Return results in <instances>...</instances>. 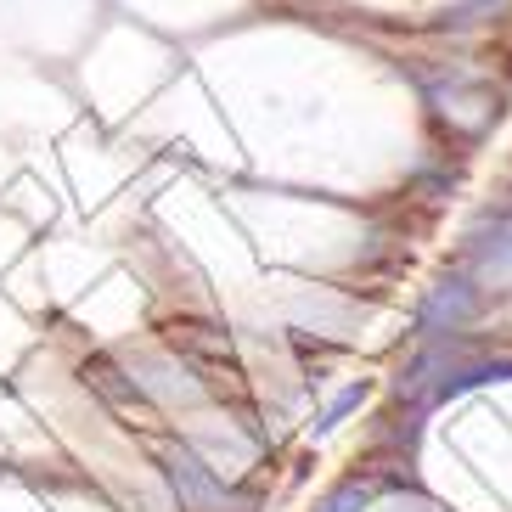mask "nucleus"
<instances>
[{
    "mask_svg": "<svg viewBox=\"0 0 512 512\" xmlns=\"http://www.w3.org/2000/svg\"><path fill=\"white\" fill-rule=\"evenodd\" d=\"M164 473L175 484V496H181V512H248V501L231 496L226 484L214 479V467L197 462L186 445H169L164 451Z\"/></svg>",
    "mask_w": 512,
    "mask_h": 512,
    "instance_id": "obj_1",
    "label": "nucleus"
},
{
    "mask_svg": "<svg viewBox=\"0 0 512 512\" xmlns=\"http://www.w3.org/2000/svg\"><path fill=\"white\" fill-rule=\"evenodd\" d=\"M169 349H175V355H186L197 372L242 377L237 349H231V332H220V327H203V321H169Z\"/></svg>",
    "mask_w": 512,
    "mask_h": 512,
    "instance_id": "obj_2",
    "label": "nucleus"
},
{
    "mask_svg": "<svg viewBox=\"0 0 512 512\" xmlns=\"http://www.w3.org/2000/svg\"><path fill=\"white\" fill-rule=\"evenodd\" d=\"M434 107H439V119L451 124V130H462V136H479L484 124L501 113V96L490 91V85L451 79V85H434Z\"/></svg>",
    "mask_w": 512,
    "mask_h": 512,
    "instance_id": "obj_3",
    "label": "nucleus"
},
{
    "mask_svg": "<svg viewBox=\"0 0 512 512\" xmlns=\"http://www.w3.org/2000/svg\"><path fill=\"white\" fill-rule=\"evenodd\" d=\"M119 366L107 361V355H91V361H85V383H91L96 394H102L107 406H119V411H136L141 422H152V406H147V394H141V383L136 377H130V383H119Z\"/></svg>",
    "mask_w": 512,
    "mask_h": 512,
    "instance_id": "obj_4",
    "label": "nucleus"
},
{
    "mask_svg": "<svg viewBox=\"0 0 512 512\" xmlns=\"http://www.w3.org/2000/svg\"><path fill=\"white\" fill-rule=\"evenodd\" d=\"M355 507H366V490H361V484H344L338 496H327V507H321V512H355Z\"/></svg>",
    "mask_w": 512,
    "mask_h": 512,
    "instance_id": "obj_5",
    "label": "nucleus"
},
{
    "mask_svg": "<svg viewBox=\"0 0 512 512\" xmlns=\"http://www.w3.org/2000/svg\"><path fill=\"white\" fill-rule=\"evenodd\" d=\"M484 6H507V0H462L456 12H445V23H473V12H484Z\"/></svg>",
    "mask_w": 512,
    "mask_h": 512,
    "instance_id": "obj_6",
    "label": "nucleus"
}]
</instances>
